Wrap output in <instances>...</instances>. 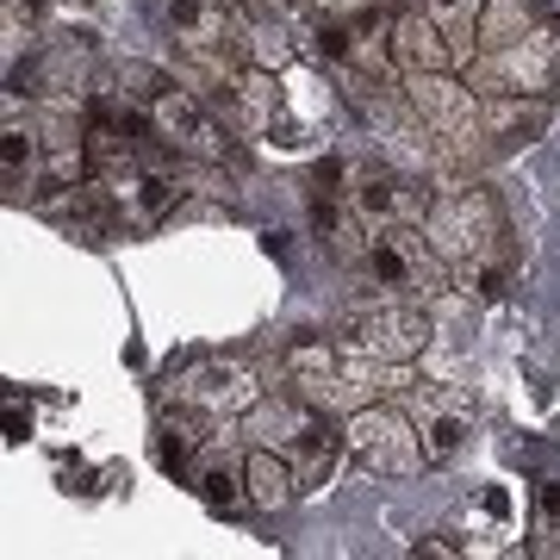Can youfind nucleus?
Returning <instances> with one entry per match:
<instances>
[{
  "label": "nucleus",
  "mask_w": 560,
  "mask_h": 560,
  "mask_svg": "<svg viewBox=\"0 0 560 560\" xmlns=\"http://www.w3.org/2000/svg\"><path fill=\"white\" fill-rule=\"evenodd\" d=\"M280 381L318 411H361L393 386H411L399 361L368 355L355 337H330V330H293L280 342Z\"/></svg>",
  "instance_id": "1"
},
{
  "label": "nucleus",
  "mask_w": 560,
  "mask_h": 560,
  "mask_svg": "<svg viewBox=\"0 0 560 560\" xmlns=\"http://www.w3.org/2000/svg\"><path fill=\"white\" fill-rule=\"evenodd\" d=\"M423 237L436 243V256L448 261L455 280H474L480 268H511V219H504V200L480 180L436 187Z\"/></svg>",
  "instance_id": "2"
},
{
  "label": "nucleus",
  "mask_w": 560,
  "mask_h": 560,
  "mask_svg": "<svg viewBox=\"0 0 560 560\" xmlns=\"http://www.w3.org/2000/svg\"><path fill=\"white\" fill-rule=\"evenodd\" d=\"M168 38L187 57V69L206 81H224L256 50V20L243 0H168Z\"/></svg>",
  "instance_id": "3"
},
{
  "label": "nucleus",
  "mask_w": 560,
  "mask_h": 560,
  "mask_svg": "<svg viewBox=\"0 0 560 560\" xmlns=\"http://www.w3.org/2000/svg\"><path fill=\"white\" fill-rule=\"evenodd\" d=\"M405 101L423 119V131L436 138L448 168H467L474 156H492L480 131V88L460 81L455 69H411L405 75Z\"/></svg>",
  "instance_id": "4"
},
{
  "label": "nucleus",
  "mask_w": 560,
  "mask_h": 560,
  "mask_svg": "<svg viewBox=\"0 0 560 560\" xmlns=\"http://www.w3.org/2000/svg\"><path fill=\"white\" fill-rule=\"evenodd\" d=\"M381 300H418L436 305L448 293V261L436 256V243L423 237V224H393V231H374L368 256L355 268Z\"/></svg>",
  "instance_id": "5"
},
{
  "label": "nucleus",
  "mask_w": 560,
  "mask_h": 560,
  "mask_svg": "<svg viewBox=\"0 0 560 560\" xmlns=\"http://www.w3.org/2000/svg\"><path fill=\"white\" fill-rule=\"evenodd\" d=\"M467 81L480 94H555L560 88V20L536 25V32H523L511 44L474 50Z\"/></svg>",
  "instance_id": "6"
},
{
  "label": "nucleus",
  "mask_w": 560,
  "mask_h": 560,
  "mask_svg": "<svg viewBox=\"0 0 560 560\" xmlns=\"http://www.w3.org/2000/svg\"><path fill=\"white\" fill-rule=\"evenodd\" d=\"M349 460H355L361 474H381V480H405V474H423L430 455H423V430L411 411L399 405H361L349 411Z\"/></svg>",
  "instance_id": "7"
},
{
  "label": "nucleus",
  "mask_w": 560,
  "mask_h": 560,
  "mask_svg": "<svg viewBox=\"0 0 560 560\" xmlns=\"http://www.w3.org/2000/svg\"><path fill=\"white\" fill-rule=\"evenodd\" d=\"M150 125H156V138L187 162H237L243 156L237 131L219 119V106L206 101V94H194V88H180L175 75H168V88L150 101Z\"/></svg>",
  "instance_id": "8"
},
{
  "label": "nucleus",
  "mask_w": 560,
  "mask_h": 560,
  "mask_svg": "<svg viewBox=\"0 0 560 560\" xmlns=\"http://www.w3.org/2000/svg\"><path fill=\"white\" fill-rule=\"evenodd\" d=\"M168 399L194 405L206 418H249V405L261 399L256 368L243 355H187L180 368H168Z\"/></svg>",
  "instance_id": "9"
},
{
  "label": "nucleus",
  "mask_w": 560,
  "mask_h": 560,
  "mask_svg": "<svg viewBox=\"0 0 560 560\" xmlns=\"http://www.w3.org/2000/svg\"><path fill=\"white\" fill-rule=\"evenodd\" d=\"M430 200H436V187H430L418 168L386 162V156L355 162V194H349V206H355L374 231H393V224H423V219H430Z\"/></svg>",
  "instance_id": "10"
},
{
  "label": "nucleus",
  "mask_w": 560,
  "mask_h": 560,
  "mask_svg": "<svg viewBox=\"0 0 560 560\" xmlns=\"http://www.w3.org/2000/svg\"><path fill=\"white\" fill-rule=\"evenodd\" d=\"M342 330L368 349V355H381V361H411V355H423L430 349V337H436V318H430V305H418V300H374L368 305H355L349 318H342Z\"/></svg>",
  "instance_id": "11"
},
{
  "label": "nucleus",
  "mask_w": 560,
  "mask_h": 560,
  "mask_svg": "<svg viewBox=\"0 0 560 560\" xmlns=\"http://www.w3.org/2000/svg\"><path fill=\"white\" fill-rule=\"evenodd\" d=\"M411 418H418L423 430V455H430V467H442V460L460 455V442L474 436V399L460 393V386L448 381H418L411 386Z\"/></svg>",
  "instance_id": "12"
},
{
  "label": "nucleus",
  "mask_w": 560,
  "mask_h": 560,
  "mask_svg": "<svg viewBox=\"0 0 560 560\" xmlns=\"http://www.w3.org/2000/svg\"><path fill=\"white\" fill-rule=\"evenodd\" d=\"M25 81H32V94L44 101H88V88H94V32H69V38L44 44L38 57L25 62Z\"/></svg>",
  "instance_id": "13"
},
{
  "label": "nucleus",
  "mask_w": 560,
  "mask_h": 560,
  "mask_svg": "<svg viewBox=\"0 0 560 560\" xmlns=\"http://www.w3.org/2000/svg\"><path fill=\"white\" fill-rule=\"evenodd\" d=\"M555 125V94H480V131L492 156L529 150Z\"/></svg>",
  "instance_id": "14"
},
{
  "label": "nucleus",
  "mask_w": 560,
  "mask_h": 560,
  "mask_svg": "<svg viewBox=\"0 0 560 560\" xmlns=\"http://www.w3.org/2000/svg\"><path fill=\"white\" fill-rule=\"evenodd\" d=\"M393 57L411 75V69H455V62H467V50L448 38V25L418 0V7H399L393 13Z\"/></svg>",
  "instance_id": "15"
},
{
  "label": "nucleus",
  "mask_w": 560,
  "mask_h": 560,
  "mask_svg": "<svg viewBox=\"0 0 560 560\" xmlns=\"http://www.w3.org/2000/svg\"><path fill=\"white\" fill-rule=\"evenodd\" d=\"M324 418H330V411H318V418H312V430L287 448L293 474H300V492H324V486L337 480V460L349 455V436H337Z\"/></svg>",
  "instance_id": "16"
},
{
  "label": "nucleus",
  "mask_w": 560,
  "mask_h": 560,
  "mask_svg": "<svg viewBox=\"0 0 560 560\" xmlns=\"http://www.w3.org/2000/svg\"><path fill=\"white\" fill-rule=\"evenodd\" d=\"M312 418H318V405H305L300 393H280V399H256L249 405V442H261V448H293V442L312 430Z\"/></svg>",
  "instance_id": "17"
},
{
  "label": "nucleus",
  "mask_w": 560,
  "mask_h": 560,
  "mask_svg": "<svg viewBox=\"0 0 560 560\" xmlns=\"http://www.w3.org/2000/svg\"><path fill=\"white\" fill-rule=\"evenodd\" d=\"M560 20V0H486L480 7V25H474V44L492 50V44H511L536 25Z\"/></svg>",
  "instance_id": "18"
},
{
  "label": "nucleus",
  "mask_w": 560,
  "mask_h": 560,
  "mask_svg": "<svg viewBox=\"0 0 560 560\" xmlns=\"http://www.w3.org/2000/svg\"><path fill=\"white\" fill-rule=\"evenodd\" d=\"M243 474H249V499H256V511H287L293 499H305V492H300V474H293V460L280 455V448H261V442H249Z\"/></svg>",
  "instance_id": "19"
},
{
  "label": "nucleus",
  "mask_w": 560,
  "mask_h": 560,
  "mask_svg": "<svg viewBox=\"0 0 560 560\" xmlns=\"http://www.w3.org/2000/svg\"><path fill=\"white\" fill-rule=\"evenodd\" d=\"M194 492L206 499V511L212 517H249L256 511V499H249V474L243 467H231V460H206L200 474H194Z\"/></svg>",
  "instance_id": "20"
},
{
  "label": "nucleus",
  "mask_w": 560,
  "mask_h": 560,
  "mask_svg": "<svg viewBox=\"0 0 560 560\" xmlns=\"http://www.w3.org/2000/svg\"><path fill=\"white\" fill-rule=\"evenodd\" d=\"M101 88H113L119 101H131V106H143V113H150V101L168 88V75H162L156 62H113V69L101 75Z\"/></svg>",
  "instance_id": "21"
},
{
  "label": "nucleus",
  "mask_w": 560,
  "mask_h": 560,
  "mask_svg": "<svg viewBox=\"0 0 560 560\" xmlns=\"http://www.w3.org/2000/svg\"><path fill=\"white\" fill-rule=\"evenodd\" d=\"M423 7H430V13L448 25V38H455L460 50H467V62H474V50H480V44H474V25H480V7H486V0H423Z\"/></svg>",
  "instance_id": "22"
},
{
  "label": "nucleus",
  "mask_w": 560,
  "mask_h": 560,
  "mask_svg": "<svg viewBox=\"0 0 560 560\" xmlns=\"http://www.w3.org/2000/svg\"><path fill=\"white\" fill-rule=\"evenodd\" d=\"M536 548L529 555H560V480H541L536 486Z\"/></svg>",
  "instance_id": "23"
},
{
  "label": "nucleus",
  "mask_w": 560,
  "mask_h": 560,
  "mask_svg": "<svg viewBox=\"0 0 560 560\" xmlns=\"http://www.w3.org/2000/svg\"><path fill=\"white\" fill-rule=\"evenodd\" d=\"M194 455H200V448H187L168 423H156V467L168 480H194Z\"/></svg>",
  "instance_id": "24"
},
{
  "label": "nucleus",
  "mask_w": 560,
  "mask_h": 560,
  "mask_svg": "<svg viewBox=\"0 0 560 560\" xmlns=\"http://www.w3.org/2000/svg\"><path fill=\"white\" fill-rule=\"evenodd\" d=\"M0 13H7V38H20L44 20V0H0Z\"/></svg>",
  "instance_id": "25"
},
{
  "label": "nucleus",
  "mask_w": 560,
  "mask_h": 560,
  "mask_svg": "<svg viewBox=\"0 0 560 560\" xmlns=\"http://www.w3.org/2000/svg\"><path fill=\"white\" fill-rule=\"evenodd\" d=\"M411 555H436V560H448V555H460V541H448V529H436V536H423Z\"/></svg>",
  "instance_id": "26"
},
{
  "label": "nucleus",
  "mask_w": 560,
  "mask_h": 560,
  "mask_svg": "<svg viewBox=\"0 0 560 560\" xmlns=\"http://www.w3.org/2000/svg\"><path fill=\"white\" fill-rule=\"evenodd\" d=\"M480 504H486V517H511V492H504V486H486V492H480Z\"/></svg>",
  "instance_id": "27"
},
{
  "label": "nucleus",
  "mask_w": 560,
  "mask_h": 560,
  "mask_svg": "<svg viewBox=\"0 0 560 560\" xmlns=\"http://www.w3.org/2000/svg\"><path fill=\"white\" fill-rule=\"evenodd\" d=\"M32 436V418L20 411V399H7V442H25Z\"/></svg>",
  "instance_id": "28"
}]
</instances>
